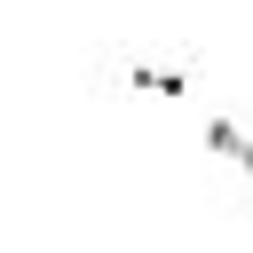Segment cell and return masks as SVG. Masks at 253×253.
Segmentation results:
<instances>
[{
  "mask_svg": "<svg viewBox=\"0 0 253 253\" xmlns=\"http://www.w3.org/2000/svg\"><path fill=\"white\" fill-rule=\"evenodd\" d=\"M126 87H142V95H190V71L182 63H126Z\"/></svg>",
  "mask_w": 253,
  "mask_h": 253,
  "instance_id": "6da1fadb",
  "label": "cell"
},
{
  "mask_svg": "<svg viewBox=\"0 0 253 253\" xmlns=\"http://www.w3.org/2000/svg\"><path fill=\"white\" fill-rule=\"evenodd\" d=\"M206 142H213L221 158H237V166L253 174V134H245V126H229V119H213V126H206Z\"/></svg>",
  "mask_w": 253,
  "mask_h": 253,
  "instance_id": "7a4b0ae2",
  "label": "cell"
}]
</instances>
